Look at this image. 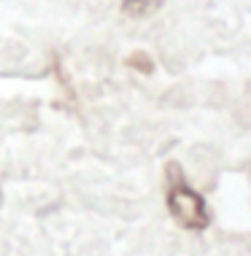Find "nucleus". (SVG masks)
<instances>
[{
  "mask_svg": "<svg viewBox=\"0 0 251 256\" xmlns=\"http://www.w3.org/2000/svg\"><path fill=\"white\" fill-rule=\"evenodd\" d=\"M167 208H170L173 218L186 230L200 232L211 224V213H208L205 200L189 186H176V189L167 192Z\"/></svg>",
  "mask_w": 251,
  "mask_h": 256,
  "instance_id": "obj_1",
  "label": "nucleus"
},
{
  "mask_svg": "<svg viewBox=\"0 0 251 256\" xmlns=\"http://www.w3.org/2000/svg\"><path fill=\"white\" fill-rule=\"evenodd\" d=\"M165 0H124L122 3V11L132 19H143V16H151L162 8Z\"/></svg>",
  "mask_w": 251,
  "mask_h": 256,
  "instance_id": "obj_2",
  "label": "nucleus"
},
{
  "mask_svg": "<svg viewBox=\"0 0 251 256\" xmlns=\"http://www.w3.org/2000/svg\"><path fill=\"white\" fill-rule=\"evenodd\" d=\"M130 65L138 68V70H146V73H151V68H154V65H151V57H149V54H132V57H130Z\"/></svg>",
  "mask_w": 251,
  "mask_h": 256,
  "instance_id": "obj_3",
  "label": "nucleus"
},
{
  "mask_svg": "<svg viewBox=\"0 0 251 256\" xmlns=\"http://www.w3.org/2000/svg\"><path fill=\"white\" fill-rule=\"evenodd\" d=\"M0 202H3V194H0Z\"/></svg>",
  "mask_w": 251,
  "mask_h": 256,
  "instance_id": "obj_4",
  "label": "nucleus"
}]
</instances>
